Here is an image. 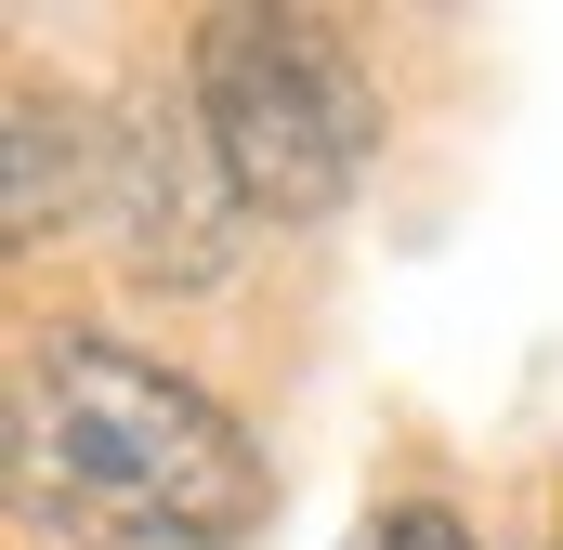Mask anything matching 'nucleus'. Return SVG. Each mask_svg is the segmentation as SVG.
Instances as JSON below:
<instances>
[{"label":"nucleus","instance_id":"3","mask_svg":"<svg viewBox=\"0 0 563 550\" xmlns=\"http://www.w3.org/2000/svg\"><path fill=\"white\" fill-rule=\"evenodd\" d=\"M236 170H223V144L197 119V92L184 106H157L132 144H119V250H132L144 288H210V275L236 263Z\"/></svg>","mask_w":563,"mask_h":550},{"label":"nucleus","instance_id":"4","mask_svg":"<svg viewBox=\"0 0 563 550\" xmlns=\"http://www.w3.org/2000/svg\"><path fill=\"white\" fill-rule=\"evenodd\" d=\"M79 197V119L66 106H13V237H53V210Z\"/></svg>","mask_w":563,"mask_h":550},{"label":"nucleus","instance_id":"5","mask_svg":"<svg viewBox=\"0 0 563 550\" xmlns=\"http://www.w3.org/2000/svg\"><path fill=\"white\" fill-rule=\"evenodd\" d=\"M354 550H472V538H459V512H380Z\"/></svg>","mask_w":563,"mask_h":550},{"label":"nucleus","instance_id":"1","mask_svg":"<svg viewBox=\"0 0 563 550\" xmlns=\"http://www.w3.org/2000/svg\"><path fill=\"white\" fill-rule=\"evenodd\" d=\"M13 446H26V498L40 512H66V525H92L119 550H223L276 498L250 432L197 381L144 367L132 341H92V328H40L26 341Z\"/></svg>","mask_w":563,"mask_h":550},{"label":"nucleus","instance_id":"2","mask_svg":"<svg viewBox=\"0 0 563 550\" xmlns=\"http://www.w3.org/2000/svg\"><path fill=\"white\" fill-rule=\"evenodd\" d=\"M197 119L223 144L236 197L276 210V223H314L354 197L367 144H380V92L354 79V53L314 26V13H210L197 40Z\"/></svg>","mask_w":563,"mask_h":550}]
</instances>
